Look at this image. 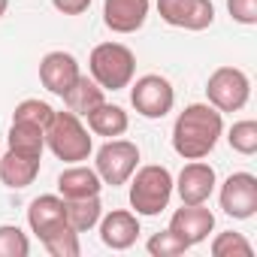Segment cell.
<instances>
[{
  "mask_svg": "<svg viewBox=\"0 0 257 257\" xmlns=\"http://www.w3.org/2000/svg\"><path fill=\"white\" fill-rule=\"evenodd\" d=\"M224 134V118L209 103H191L173 124V149L185 161H203L215 152Z\"/></svg>",
  "mask_w": 257,
  "mask_h": 257,
  "instance_id": "obj_1",
  "label": "cell"
},
{
  "mask_svg": "<svg viewBox=\"0 0 257 257\" xmlns=\"http://www.w3.org/2000/svg\"><path fill=\"white\" fill-rule=\"evenodd\" d=\"M46 146L64 164H82L94 152V140L88 137V127L70 109L67 112H52V121L46 124Z\"/></svg>",
  "mask_w": 257,
  "mask_h": 257,
  "instance_id": "obj_2",
  "label": "cell"
},
{
  "mask_svg": "<svg viewBox=\"0 0 257 257\" xmlns=\"http://www.w3.org/2000/svg\"><path fill=\"white\" fill-rule=\"evenodd\" d=\"M88 70L103 91H121V88H131L137 76V55L124 43H100L91 49Z\"/></svg>",
  "mask_w": 257,
  "mask_h": 257,
  "instance_id": "obj_3",
  "label": "cell"
},
{
  "mask_svg": "<svg viewBox=\"0 0 257 257\" xmlns=\"http://www.w3.org/2000/svg\"><path fill=\"white\" fill-rule=\"evenodd\" d=\"M131 206L137 215L143 218H155L161 215L170 200H173V173L161 164H149V167H140L134 176H131Z\"/></svg>",
  "mask_w": 257,
  "mask_h": 257,
  "instance_id": "obj_4",
  "label": "cell"
},
{
  "mask_svg": "<svg viewBox=\"0 0 257 257\" xmlns=\"http://www.w3.org/2000/svg\"><path fill=\"white\" fill-rule=\"evenodd\" d=\"M137 167H140V149H137V143L118 140V137L109 140L106 146H100L97 158H94V170H97L100 182L112 185V188L127 185L131 176L137 173Z\"/></svg>",
  "mask_w": 257,
  "mask_h": 257,
  "instance_id": "obj_5",
  "label": "cell"
},
{
  "mask_svg": "<svg viewBox=\"0 0 257 257\" xmlns=\"http://www.w3.org/2000/svg\"><path fill=\"white\" fill-rule=\"evenodd\" d=\"M206 97L218 112H239L251 97V79L239 67H218L206 82Z\"/></svg>",
  "mask_w": 257,
  "mask_h": 257,
  "instance_id": "obj_6",
  "label": "cell"
},
{
  "mask_svg": "<svg viewBox=\"0 0 257 257\" xmlns=\"http://www.w3.org/2000/svg\"><path fill=\"white\" fill-rule=\"evenodd\" d=\"M131 103H134V109H137L143 118L158 121V118H164V115L173 112V106H176V91H173L170 79H164V76H158V73H149V76H140V79L134 82V88H131Z\"/></svg>",
  "mask_w": 257,
  "mask_h": 257,
  "instance_id": "obj_7",
  "label": "cell"
},
{
  "mask_svg": "<svg viewBox=\"0 0 257 257\" xmlns=\"http://www.w3.org/2000/svg\"><path fill=\"white\" fill-rule=\"evenodd\" d=\"M218 203L224 209V215L236 218V221H248L257 215V179L251 173H233L224 179Z\"/></svg>",
  "mask_w": 257,
  "mask_h": 257,
  "instance_id": "obj_8",
  "label": "cell"
},
{
  "mask_svg": "<svg viewBox=\"0 0 257 257\" xmlns=\"http://www.w3.org/2000/svg\"><path fill=\"white\" fill-rule=\"evenodd\" d=\"M158 16L170 28L206 31L215 22V4L212 0H158Z\"/></svg>",
  "mask_w": 257,
  "mask_h": 257,
  "instance_id": "obj_9",
  "label": "cell"
},
{
  "mask_svg": "<svg viewBox=\"0 0 257 257\" xmlns=\"http://www.w3.org/2000/svg\"><path fill=\"white\" fill-rule=\"evenodd\" d=\"M215 185H218V176H215V170H212L206 161H191V164H185V170L179 173V179H173V191H176L179 200L188 203V206L209 203V197L215 194Z\"/></svg>",
  "mask_w": 257,
  "mask_h": 257,
  "instance_id": "obj_10",
  "label": "cell"
},
{
  "mask_svg": "<svg viewBox=\"0 0 257 257\" xmlns=\"http://www.w3.org/2000/svg\"><path fill=\"white\" fill-rule=\"evenodd\" d=\"M167 230H173L188 248H194V245L206 242L209 233L215 230V215L206 209V203H200V206H188V203H182V209L173 212Z\"/></svg>",
  "mask_w": 257,
  "mask_h": 257,
  "instance_id": "obj_11",
  "label": "cell"
},
{
  "mask_svg": "<svg viewBox=\"0 0 257 257\" xmlns=\"http://www.w3.org/2000/svg\"><path fill=\"white\" fill-rule=\"evenodd\" d=\"M28 224L37 233V239H49L52 233L70 227L67 224V200L58 194H43L28 206Z\"/></svg>",
  "mask_w": 257,
  "mask_h": 257,
  "instance_id": "obj_12",
  "label": "cell"
},
{
  "mask_svg": "<svg viewBox=\"0 0 257 257\" xmlns=\"http://www.w3.org/2000/svg\"><path fill=\"white\" fill-rule=\"evenodd\" d=\"M140 218L137 212H127V209H115L109 215L100 218V242L112 251H127L134 248L140 239Z\"/></svg>",
  "mask_w": 257,
  "mask_h": 257,
  "instance_id": "obj_13",
  "label": "cell"
},
{
  "mask_svg": "<svg viewBox=\"0 0 257 257\" xmlns=\"http://www.w3.org/2000/svg\"><path fill=\"white\" fill-rule=\"evenodd\" d=\"M79 76H82L79 61H76L70 52H49V55L40 61V82H43L46 91H52V94H58V97H64V94L76 85Z\"/></svg>",
  "mask_w": 257,
  "mask_h": 257,
  "instance_id": "obj_14",
  "label": "cell"
},
{
  "mask_svg": "<svg viewBox=\"0 0 257 257\" xmlns=\"http://www.w3.org/2000/svg\"><path fill=\"white\" fill-rule=\"evenodd\" d=\"M149 0H103V25L112 34H137L149 19Z\"/></svg>",
  "mask_w": 257,
  "mask_h": 257,
  "instance_id": "obj_15",
  "label": "cell"
},
{
  "mask_svg": "<svg viewBox=\"0 0 257 257\" xmlns=\"http://www.w3.org/2000/svg\"><path fill=\"white\" fill-rule=\"evenodd\" d=\"M58 191L64 200H82V197H100L103 191V182L97 176V170L91 167H82V164H73L67 167L61 176H58Z\"/></svg>",
  "mask_w": 257,
  "mask_h": 257,
  "instance_id": "obj_16",
  "label": "cell"
},
{
  "mask_svg": "<svg viewBox=\"0 0 257 257\" xmlns=\"http://www.w3.org/2000/svg\"><path fill=\"white\" fill-rule=\"evenodd\" d=\"M40 161H43V158L19 155V152L0 155V182H4L7 188H16V191L34 185V179L40 176Z\"/></svg>",
  "mask_w": 257,
  "mask_h": 257,
  "instance_id": "obj_17",
  "label": "cell"
},
{
  "mask_svg": "<svg viewBox=\"0 0 257 257\" xmlns=\"http://www.w3.org/2000/svg\"><path fill=\"white\" fill-rule=\"evenodd\" d=\"M88 131L94 137H106V140H115L121 134H127V127H131V118H127V112L115 103H100L97 109H91L88 115Z\"/></svg>",
  "mask_w": 257,
  "mask_h": 257,
  "instance_id": "obj_18",
  "label": "cell"
},
{
  "mask_svg": "<svg viewBox=\"0 0 257 257\" xmlns=\"http://www.w3.org/2000/svg\"><path fill=\"white\" fill-rule=\"evenodd\" d=\"M7 146H10V152L43 158V149H46V127L25 124V121H13L10 137H7Z\"/></svg>",
  "mask_w": 257,
  "mask_h": 257,
  "instance_id": "obj_19",
  "label": "cell"
},
{
  "mask_svg": "<svg viewBox=\"0 0 257 257\" xmlns=\"http://www.w3.org/2000/svg\"><path fill=\"white\" fill-rule=\"evenodd\" d=\"M64 103H67V109H70V112H76L79 118H85L91 109H97V106L103 103V88H100L94 79L79 76V79H76V85L64 94Z\"/></svg>",
  "mask_w": 257,
  "mask_h": 257,
  "instance_id": "obj_20",
  "label": "cell"
},
{
  "mask_svg": "<svg viewBox=\"0 0 257 257\" xmlns=\"http://www.w3.org/2000/svg\"><path fill=\"white\" fill-rule=\"evenodd\" d=\"M103 218V203L100 197H82V200H67V224L76 233H88L97 227Z\"/></svg>",
  "mask_w": 257,
  "mask_h": 257,
  "instance_id": "obj_21",
  "label": "cell"
},
{
  "mask_svg": "<svg viewBox=\"0 0 257 257\" xmlns=\"http://www.w3.org/2000/svg\"><path fill=\"white\" fill-rule=\"evenodd\" d=\"M227 143H230L233 152L251 158V155L257 152V121H251V118L236 121V124L230 127V134H227Z\"/></svg>",
  "mask_w": 257,
  "mask_h": 257,
  "instance_id": "obj_22",
  "label": "cell"
},
{
  "mask_svg": "<svg viewBox=\"0 0 257 257\" xmlns=\"http://www.w3.org/2000/svg\"><path fill=\"white\" fill-rule=\"evenodd\" d=\"M212 254H215V257H251L254 248H251V242H248L242 233L227 230V233H218V236L212 239Z\"/></svg>",
  "mask_w": 257,
  "mask_h": 257,
  "instance_id": "obj_23",
  "label": "cell"
},
{
  "mask_svg": "<svg viewBox=\"0 0 257 257\" xmlns=\"http://www.w3.org/2000/svg\"><path fill=\"white\" fill-rule=\"evenodd\" d=\"M31 239L16 224H0V257H28Z\"/></svg>",
  "mask_w": 257,
  "mask_h": 257,
  "instance_id": "obj_24",
  "label": "cell"
},
{
  "mask_svg": "<svg viewBox=\"0 0 257 257\" xmlns=\"http://www.w3.org/2000/svg\"><path fill=\"white\" fill-rule=\"evenodd\" d=\"M43 248H46L52 257H79V254H82L79 233H76L73 227H64V230L52 233L49 239H43Z\"/></svg>",
  "mask_w": 257,
  "mask_h": 257,
  "instance_id": "obj_25",
  "label": "cell"
},
{
  "mask_svg": "<svg viewBox=\"0 0 257 257\" xmlns=\"http://www.w3.org/2000/svg\"><path fill=\"white\" fill-rule=\"evenodd\" d=\"M52 106L46 103V100H22L19 106H16V112H13V121H25V124H37V127H46L49 121H52Z\"/></svg>",
  "mask_w": 257,
  "mask_h": 257,
  "instance_id": "obj_26",
  "label": "cell"
},
{
  "mask_svg": "<svg viewBox=\"0 0 257 257\" xmlns=\"http://www.w3.org/2000/svg\"><path fill=\"white\" fill-rule=\"evenodd\" d=\"M149 254L152 257H179V254H185V251H191L173 230H161V233H155L152 239H149Z\"/></svg>",
  "mask_w": 257,
  "mask_h": 257,
  "instance_id": "obj_27",
  "label": "cell"
},
{
  "mask_svg": "<svg viewBox=\"0 0 257 257\" xmlns=\"http://www.w3.org/2000/svg\"><path fill=\"white\" fill-rule=\"evenodd\" d=\"M227 13L233 22L254 28L257 25V0H227Z\"/></svg>",
  "mask_w": 257,
  "mask_h": 257,
  "instance_id": "obj_28",
  "label": "cell"
},
{
  "mask_svg": "<svg viewBox=\"0 0 257 257\" xmlns=\"http://www.w3.org/2000/svg\"><path fill=\"white\" fill-rule=\"evenodd\" d=\"M52 7L64 16H82V13H88L91 0H52Z\"/></svg>",
  "mask_w": 257,
  "mask_h": 257,
  "instance_id": "obj_29",
  "label": "cell"
},
{
  "mask_svg": "<svg viewBox=\"0 0 257 257\" xmlns=\"http://www.w3.org/2000/svg\"><path fill=\"white\" fill-rule=\"evenodd\" d=\"M7 10H10V0H0V19L7 16Z\"/></svg>",
  "mask_w": 257,
  "mask_h": 257,
  "instance_id": "obj_30",
  "label": "cell"
},
{
  "mask_svg": "<svg viewBox=\"0 0 257 257\" xmlns=\"http://www.w3.org/2000/svg\"><path fill=\"white\" fill-rule=\"evenodd\" d=\"M0 155H4V152H0Z\"/></svg>",
  "mask_w": 257,
  "mask_h": 257,
  "instance_id": "obj_31",
  "label": "cell"
}]
</instances>
